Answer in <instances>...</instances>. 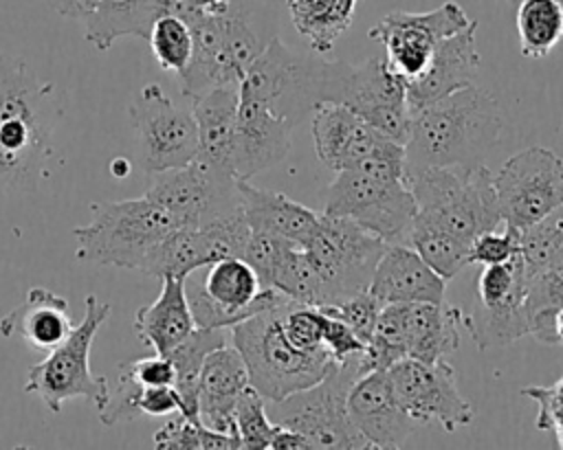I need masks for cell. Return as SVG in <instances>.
Segmentation results:
<instances>
[{
  "label": "cell",
  "instance_id": "cell-22",
  "mask_svg": "<svg viewBox=\"0 0 563 450\" xmlns=\"http://www.w3.org/2000/svg\"><path fill=\"white\" fill-rule=\"evenodd\" d=\"M292 127L295 125L284 116L240 94L233 151L235 178L251 180L253 176L282 162L290 149Z\"/></svg>",
  "mask_w": 563,
  "mask_h": 450
},
{
  "label": "cell",
  "instance_id": "cell-40",
  "mask_svg": "<svg viewBox=\"0 0 563 450\" xmlns=\"http://www.w3.org/2000/svg\"><path fill=\"white\" fill-rule=\"evenodd\" d=\"M321 310L325 314L339 318L341 323H345L356 334V338L367 347L372 336H374L383 303L369 290H363V292H358L354 296H347L339 303L323 305Z\"/></svg>",
  "mask_w": 563,
  "mask_h": 450
},
{
  "label": "cell",
  "instance_id": "cell-32",
  "mask_svg": "<svg viewBox=\"0 0 563 450\" xmlns=\"http://www.w3.org/2000/svg\"><path fill=\"white\" fill-rule=\"evenodd\" d=\"M356 0H286L297 33L314 53L332 50L350 29Z\"/></svg>",
  "mask_w": 563,
  "mask_h": 450
},
{
  "label": "cell",
  "instance_id": "cell-11",
  "mask_svg": "<svg viewBox=\"0 0 563 450\" xmlns=\"http://www.w3.org/2000/svg\"><path fill=\"white\" fill-rule=\"evenodd\" d=\"M385 241L350 217L321 213L312 237L301 246L325 292V305L367 290Z\"/></svg>",
  "mask_w": 563,
  "mask_h": 450
},
{
  "label": "cell",
  "instance_id": "cell-3",
  "mask_svg": "<svg viewBox=\"0 0 563 450\" xmlns=\"http://www.w3.org/2000/svg\"><path fill=\"white\" fill-rule=\"evenodd\" d=\"M416 211L405 147L389 138L358 165L336 171L323 202V213L350 217L385 244H405Z\"/></svg>",
  "mask_w": 563,
  "mask_h": 450
},
{
  "label": "cell",
  "instance_id": "cell-2",
  "mask_svg": "<svg viewBox=\"0 0 563 450\" xmlns=\"http://www.w3.org/2000/svg\"><path fill=\"white\" fill-rule=\"evenodd\" d=\"M501 108L477 86L455 90L411 114L405 138L407 173L424 167L484 165L501 136Z\"/></svg>",
  "mask_w": 563,
  "mask_h": 450
},
{
  "label": "cell",
  "instance_id": "cell-23",
  "mask_svg": "<svg viewBox=\"0 0 563 450\" xmlns=\"http://www.w3.org/2000/svg\"><path fill=\"white\" fill-rule=\"evenodd\" d=\"M310 127L317 158L332 171L358 165L385 138L352 108L332 101L312 110Z\"/></svg>",
  "mask_w": 563,
  "mask_h": 450
},
{
  "label": "cell",
  "instance_id": "cell-10",
  "mask_svg": "<svg viewBox=\"0 0 563 450\" xmlns=\"http://www.w3.org/2000/svg\"><path fill=\"white\" fill-rule=\"evenodd\" d=\"M367 371L365 351L332 362L317 384L275 402L277 424L306 435L312 448H369L347 415L350 386Z\"/></svg>",
  "mask_w": 563,
  "mask_h": 450
},
{
  "label": "cell",
  "instance_id": "cell-33",
  "mask_svg": "<svg viewBox=\"0 0 563 450\" xmlns=\"http://www.w3.org/2000/svg\"><path fill=\"white\" fill-rule=\"evenodd\" d=\"M515 22L521 55L541 59L563 40V0H519Z\"/></svg>",
  "mask_w": 563,
  "mask_h": 450
},
{
  "label": "cell",
  "instance_id": "cell-16",
  "mask_svg": "<svg viewBox=\"0 0 563 450\" xmlns=\"http://www.w3.org/2000/svg\"><path fill=\"white\" fill-rule=\"evenodd\" d=\"M145 195L167 209L180 228H196L240 209L238 178L198 158L180 169L156 173Z\"/></svg>",
  "mask_w": 563,
  "mask_h": 450
},
{
  "label": "cell",
  "instance_id": "cell-39",
  "mask_svg": "<svg viewBox=\"0 0 563 450\" xmlns=\"http://www.w3.org/2000/svg\"><path fill=\"white\" fill-rule=\"evenodd\" d=\"M266 400L249 384L242 395L235 402L233 419H235V432L242 448H257L268 450L273 435L277 432L279 424L271 421L266 415Z\"/></svg>",
  "mask_w": 563,
  "mask_h": 450
},
{
  "label": "cell",
  "instance_id": "cell-48",
  "mask_svg": "<svg viewBox=\"0 0 563 450\" xmlns=\"http://www.w3.org/2000/svg\"><path fill=\"white\" fill-rule=\"evenodd\" d=\"M48 4L64 18H70V20H86L97 0H48Z\"/></svg>",
  "mask_w": 563,
  "mask_h": 450
},
{
  "label": "cell",
  "instance_id": "cell-7",
  "mask_svg": "<svg viewBox=\"0 0 563 450\" xmlns=\"http://www.w3.org/2000/svg\"><path fill=\"white\" fill-rule=\"evenodd\" d=\"M176 228L174 215L147 195L92 202L90 220L73 228L75 255L97 266L141 270L150 250Z\"/></svg>",
  "mask_w": 563,
  "mask_h": 450
},
{
  "label": "cell",
  "instance_id": "cell-5",
  "mask_svg": "<svg viewBox=\"0 0 563 450\" xmlns=\"http://www.w3.org/2000/svg\"><path fill=\"white\" fill-rule=\"evenodd\" d=\"M288 301L262 310L229 329V340L249 369L251 386L273 404L317 384L334 362L325 349L306 351L288 340L282 323Z\"/></svg>",
  "mask_w": 563,
  "mask_h": 450
},
{
  "label": "cell",
  "instance_id": "cell-8",
  "mask_svg": "<svg viewBox=\"0 0 563 450\" xmlns=\"http://www.w3.org/2000/svg\"><path fill=\"white\" fill-rule=\"evenodd\" d=\"M464 310L442 303H387L365 347L369 369L387 371L405 358L446 360L460 345Z\"/></svg>",
  "mask_w": 563,
  "mask_h": 450
},
{
  "label": "cell",
  "instance_id": "cell-4",
  "mask_svg": "<svg viewBox=\"0 0 563 450\" xmlns=\"http://www.w3.org/2000/svg\"><path fill=\"white\" fill-rule=\"evenodd\" d=\"M350 68L347 61H321L292 53L275 35L246 68L238 92L297 125L319 103L343 101Z\"/></svg>",
  "mask_w": 563,
  "mask_h": 450
},
{
  "label": "cell",
  "instance_id": "cell-20",
  "mask_svg": "<svg viewBox=\"0 0 563 450\" xmlns=\"http://www.w3.org/2000/svg\"><path fill=\"white\" fill-rule=\"evenodd\" d=\"M347 415L369 448H400L413 428L383 369L367 371L350 386Z\"/></svg>",
  "mask_w": 563,
  "mask_h": 450
},
{
  "label": "cell",
  "instance_id": "cell-36",
  "mask_svg": "<svg viewBox=\"0 0 563 450\" xmlns=\"http://www.w3.org/2000/svg\"><path fill=\"white\" fill-rule=\"evenodd\" d=\"M154 446L163 450H238L240 439L205 426L200 419L176 413L154 435Z\"/></svg>",
  "mask_w": 563,
  "mask_h": 450
},
{
  "label": "cell",
  "instance_id": "cell-15",
  "mask_svg": "<svg viewBox=\"0 0 563 450\" xmlns=\"http://www.w3.org/2000/svg\"><path fill=\"white\" fill-rule=\"evenodd\" d=\"M528 277L521 255L484 266L477 277V310L464 312V329L477 349L504 347L528 334Z\"/></svg>",
  "mask_w": 563,
  "mask_h": 450
},
{
  "label": "cell",
  "instance_id": "cell-38",
  "mask_svg": "<svg viewBox=\"0 0 563 450\" xmlns=\"http://www.w3.org/2000/svg\"><path fill=\"white\" fill-rule=\"evenodd\" d=\"M147 42L163 70L183 72L187 68L194 53V35L183 18L174 13L158 15L152 24Z\"/></svg>",
  "mask_w": 563,
  "mask_h": 450
},
{
  "label": "cell",
  "instance_id": "cell-29",
  "mask_svg": "<svg viewBox=\"0 0 563 450\" xmlns=\"http://www.w3.org/2000/svg\"><path fill=\"white\" fill-rule=\"evenodd\" d=\"M185 281L180 277H163L156 301L134 314L136 336L156 353L165 356L196 329Z\"/></svg>",
  "mask_w": 563,
  "mask_h": 450
},
{
  "label": "cell",
  "instance_id": "cell-42",
  "mask_svg": "<svg viewBox=\"0 0 563 450\" xmlns=\"http://www.w3.org/2000/svg\"><path fill=\"white\" fill-rule=\"evenodd\" d=\"M519 252V228L504 224V230H486L471 241L468 263H504Z\"/></svg>",
  "mask_w": 563,
  "mask_h": 450
},
{
  "label": "cell",
  "instance_id": "cell-24",
  "mask_svg": "<svg viewBox=\"0 0 563 450\" xmlns=\"http://www.w3.org/2000/svg\"><path fill=\"white\" fill-rule=\"evenodd\" d=\"M367 290L383 303H442L446 281L407 244H387Z\"/></svg>",
  "mask_w": 563,
  "mask_h": 450
},
{
  "label": "cell",
  "instance_id": "cell-41",
  "mask_svg": "<svg viewBox=\"0 0 563 450\" xmlns=\"http://www.w3.org/2000/svg\"><path fill=\"white\" fill-rule=\"evenodd\" d=\"M297 246L288 239L262 233V230H251L242 259L255 270L260 285L262 288H273V277L282 263V259L286 257V252Z\"/></svg>",
  "mask_w": 563,
  "mask_h": 450
},
{
  "label": "cell",
  "instance_id": "cell-27",
  "mask_svg": "<svg viewBox=\"0 0 563 450\" xmlns=\"http://www.w3.org/2000/svg\"><path fill=\"white\" fill-rule=\"evenodd\" d=\"M73 327L68 301L46 288H29L24 301L0 318L4 338H20L46 351L57 347Z\"/></svg>",
  "mask_w": 563,
  "mask_h": 450
},
{
  "label": "cell",
  "instance_id": "cell-51",
  "mask_svg": "<svg viewBox=\"0 0 563 450\" xmlns=\"http://www.w3.org/2000/svg\"><path fill=\"white\" fill-rule=\"evenodd\" d=\"M200 2H202V0H200ZM202 11H205V9H202Z\"/></svg>",
  "mask_w": 563,
  "mask_h": 450
},
{
  "label": "cell",
  "instance_id": "cell-50",
  "mask_svg": "<svg viewBox=\"0 0 563 450\" xmlns=\"http://www.w3.org/2000/svg\"><path fill=\"white\" fill-rule=\"evenodd\" d=\"M112 173L117 176V178H123V176H128L130 173V162L125 160V158H117V160H112Z\"/></svg>",
  "mask_w": 563,
  "mask_h": 450
},
{
  "label": "cell",
  "instance_id": "cell-43",
  "mask_svg": "<svg viewBox=\"0 0 563 450\" xmlns=\"http://www.w3.org/2000/svg\"><path fill=\"white\" fill-rule=\"evenodd\" d=\"M521 395L537 402V430H552L559 448H563V375L550 386H526Z\"/></svg>",
  "mask_w": 563,
  "mask_h": 450
},
{
  "label": "cell",
  "instance_id": "cell-25",
  "mask_svg": "<svg viewBox=\"0 0 563 450\" xmlns=\"http://www.w3.org/2000/svg\"><path fill=\"white\" fill-rule=\"evenodd\" d=\"M251 384L249 369L240 351L227 342L213 349L200 369L198 380V417L205 426L233 435L235 432V402Z\"/></svg>",
  "mask_w": 563,
  "mask_h": 450
},
{
  "label": "cell",
  "instance_id": "cell-28",
  "mask_svg": "<svg viewBox=\"0 0 563 450\" xmlns=\"http://www.w3.org/2000/svg\"><path fill=\"white\" fill-rule=\"evenodd\" d=\"M238 191L240 209L251 230H262L297 246H303L312 237L321 213H314L284 193L257 189L249 184V180H238Z\"/></svg>",
  "mask_w": 563,
  "mask_h": 450
},
{
  "label": "cell",
  "instance_id": "cell-34",
  "mask_svg": "<svg viewBox=\"0 0 563 450\" xmlns=\"http://www.w3.org/2000/svg\"><path fill=\"white\" fill-rule=\"evenodd\" d=\"M519 255L528 279L545 272L563 257V204L519 230Z\"/></svg>",
  "mask_w": 563,
  "mask_h": 450
},
{
  "label": "cell",
  "instance_id": "cell-44",
  "mask_svg": "<svg viewBox=\"0 0 563 450\" xmlns=\"http://www.w3.org/2000/svg\"><path fill=\"white\" fill-rule=\"evenodd\" d=\"M563 307V257L545 272L528 279L526 312L528 316L541 310Z\"/></svg>",
  "mask_w": 563,
  "mask_h": 450
},
{
  "label": "cell",
  "instance_id": "cell-26",
  "mask_svg": "<svg viewBox=\"0 0 563 450\" xmlns=\"http://www.w3.org/2000/svg\"><path fill=\"white\" fill-rule=\"evenodd\" d=\"M238 86L211 88L191 99V114L198 127V160L231 173L235 151V123H238Z\"/></svg>",
  "mask_w": 563,
  "mask_h": 450
},
{
  "label": "cell",
  "instance_id": "cell-9",
  "mask_svg": "<svg viewBox=\"0 0 563 450\" xmlns=\"http://www.w3.org/2000/svg\"><path fill=\"white\" fill-rule=\"evenodd\" d=\"M108 318L110 305L88 294L84 299V318L44 360L29 367L24 391L37 395L53 413H59L64 402L73 397H86L99 410L110 395V384L90 371V347Z\"/></svg>",
  "mask_w": 563,
  "mask_h": 450
},
{
  "label": "cell",
  "instance_id": "cell-19",
  "mask_svg": "<svg viewBox=\"0 0 563 450\" xmlns=\"http://www.w3.org/2000/svg\"><path fill=\"white\" fill-rule=\"evenodd\" d=\"M341 103L352 108L380 136L405 145L411 121L407 79L394 72L385 57H369L350 68Z\"/></svg>",
  "mask_w": 563,
  "mask_h": 450
},
{
  "label": "cell",
  "instance_id": "cell-49",
  "mask_svg": "<svg viewBox=\"0 0 563 450\" xmlns=\"http://www.w3.org/2000/svg\"><path fill=\"white\" fill-rule=\"evenodd\" d=\"M271 448L273 450H301V448H312V446L306 439V435H301L299 430H292V428H286V426L279 424L277 432L273 435Z\"/></svg>",
  "mask_w": 563,
  "mask_h": 450
},
{
  "label": "cell",
  "instance_id": "cell-13",
  "mask_svg": "<svg viewBox=\"0 0 563 450\" xmlns=\"http://www.w3.org/2000/svg\"><path fill=\"white\" fill-rule=\"evenodd\" d=\"M130 121L150 176L180 169L198 156L194 114L178 108L158 83H145L130 103Z\"/></svg>",
  "mask_w": 563,
  "mask_h": 450
},
{
  "label": "cell",
  "instance_id": "cell-12",
  "mask_svg": "<svg viewBox=\"0 0 563 450\" xmlns=\"http://www.w3.org/2000/svg\"><path fill=\"white\" fill-rule=\"evenodd\" d=\"M275 35V15L268 7L257 0H231L218 13V40L194 75V90L202 94L220 86H240L246 68Z\"/></svg>",
  "mask_w": 563,
  "mask_h": 450
},
{
  "label": "cell",
  "instance_id": "cell-35",
  "mask_svg": "<svg viewBox=\"0 0 563 450\" xmlns=\"http://www.w3.org/2000/svg\"><path fill=\"white\" fill-rule=\"evenodd\" d=\"M444 281H451L464 266H468L471 244L433 226L413 222L405 239Z\"/></svg>",
  "mask_w": 563,
  "mask_h": 450
},
{
  "label": "cell",
  "instance_id": "cell-45",
  "mask_svg": "<svg viewBox=\"0 0 563 450\" xmlns=\"http://www.w3.org/2000/svg\"><path fill=\"white\" fill-rule=\"evenodd\" d=\"M321 345L332 356L334 362H341L354 353L365 351V345L356 338V334L345 323H341L339 318H334L330 314H325V318H323Z\"/></svg>",
  "mask_w": 563,
  "mask_h": 450
},
{
  "label": "cell",
  "instance_id": "cell-6",
  "mask_svg": "<svg viewBox=\"0 0 563 450\" xmlns=\"http://www.w3.org/2000/svg\"><path fill=\"white\" fill-rule=\"evenodd\" d=\"M407 180L418 204L413 222L446 230L468 244L504 224L493 171L486 165L424 167L407 173Z\"/></svg>",
  "mask_w": 563,
  "mask_h": 450
},
{
  "label": "cell",
  "instance_id": "cell-1",
  "mask_svg": "<svg viewBox=\"0 0 563 450\" xmlns=\"http://www.w3.org/2000/svg\"><path fill=\"white\" fill-rule=\"evenodd\" d=\"M62 105L53 81L0 50V191H33L48 173Z\"/></svg>",
  "mask_w": 563,
  "mask_h": 450
},
{
  "label": "cell",
  "instance_id": "cell-18",
  "mask_svg": "<svg viewBox=\"0 0 563 450\" xmlns=\"http://www.w3.org/2000/svg\"><path fill=\"white\" fill-rule=\"evenodd\" d=\"M468 22L466 11L457 2L449 0L427 13H387L369 29V37L385 46V61L394 72L405 79H413L427 68L438 44L462 31Z\"/></svg>",
  "mask_w": 563,
  "mask_h": 450
},
{
  "label": "cell",
  "instance_id": "cell-17",
  "mask_svg": "<svg viewBox=\"0 0 563 450\" xmlns=\"http://www.w3.org/2000/svg\"><path fill=\"white\" fill-rule=\"evenodd\" d=\"M387 375L396 400L413 421L435 419L446 432L473 421V406L460 393L455 369L446 360L405 358L391 364Z\"/></svg>",
  "mask_w": 563,
  "mask_h": 450
},
{
  "label": "cell",
  "instance_id": "cell-46",
  "mask_svg": "<svg viewBox=\"0 0 563 450\" xmlns=\"http://www.w3.org/2000/svg\"><path fill=\"white\" fill-rule=\"evenodd\" d=\"M136 408H139V415H147V417L172 415V413H183V400L172 384H163V386L141 384Z\"/></svg>",
  "mask_w": 563,
  "mask_h": 450
},
{
  "label": "cell",
  "instance_id": "cell-47",
  "mask_svg": "<svg viewBox=\"0 0 563 450\" xmlns=\"http://www.w3.org/2000/svg\"><path fill=\"white\" fill-rule=\"evenodd\" d=\"M128 371L134 375V380L143 386H163V384H172L174 386V364L167 356L156 353L152 358H141L134 362L125 364Z\"/></svg>",
  "mask_w": 563,
  "mask_h": 450
},
{
  "label": "cell",
  "instance_id": "cell-21",
  "mask_svg": "<svg viewBox=\"0 0 563 450\" xmlns=\"http://www.w3.org/2000/svg\"><path fill=\"white\" fill-rule=\"evenodd\" d=\"M475 29L477 22L471 20L462 31L444 37L433 50L427 68L418 77L407 79V105L411 114L473 83L482 61L475 44Z\"/></svg>",
  "mask_w": 563,
  "mask_h": 450
},
{
  "label": "cell",
  "instance_id": "cell-30",
  "mask_svg": "<svg viewBox=\"0 0 563 450\" xmlns=\"http://www.w3.org/2000/svg\"><path fill=\"white\" fill-rule=\"evenodd\" d=\"M163 15L158 0H97L86 22V42L108 50L119 37H150L152 24Z\"/></svg>",
  "mask_w": 563,
  "mask_h": 450
},
{
  "label": "cell",
  "instance_id": "cell-31",
  "mask_svg": "<svg viewBox=\"0 0 563 450\" xmlns=\"http://www.w3.org/2000/svg\"><path fill=\"white\" fill-rule=\"evenodd\" d=\"M229 342V329L218 327H196L185 340H180L172 351L165 356L172 360L176 378L174 389L183 400V415L191 419L198 417V380L205 358Z\"/></svg>",
  "mask_w": 563,
  "mask_h": 450
},
{
  "label": "cell",
  "instance_id": "cell-37",
  "mask_svg": "<svg viewBox=\"0 0 563 450\" xmlns=\"http://www.w3.org/2000/svg\"><path fill=\"white\" fill-rule=\"evenodd\" d=\"M273 288L295 303L314 305V307L325 305V292H323L321 279L317 277L301 246H292L286 252V257L282 259L273 277Z\"/></svg>",
  "mask_w": 563,
  "mask_h": 450
},
{
  "label": "cell",
  "instance_id": "cell-14",
  "mask_svg": "<svg viewBox=\"0 0 563 450\" xmlns=\"http://www.w3.org/2000/svg\"><path fill=\"white\" fill-rule=\"evenodd\" d=\"M501 222L526 228L563 204V160L548 147H528L493 173Z\"/></svg>",
  "mask_w": 563,
  "mask_h": 450
}]
</instances>
